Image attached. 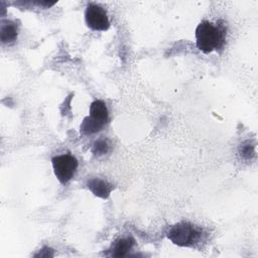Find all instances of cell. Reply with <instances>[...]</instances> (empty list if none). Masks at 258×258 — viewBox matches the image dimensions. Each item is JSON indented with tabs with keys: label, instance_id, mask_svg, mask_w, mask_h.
I'll use <instances>...</instances> for the list:
<instances>
[{
	"label": "cell",
	"instance_id": "cell-1",
	"mask_svg": "<svg viewBox=\"0 0 258 258\" xmlns=\"http://www.w3.org/2000/svg\"><path fill=\"white\" fill-rule=\"evenodd\" d=\"M227 27L222 21L216 23L202 20L196 28L197 47L204 53H210L223 48L226 42Z\"/></svg>",
	"mask_w": 258,
	"mask_h": 258
},
{
	"label": "cell",
	"instance_id": "cell-2",
	"mask_svg": "<svg viewBox=\"0 0 258 258\" xmlns=\"http://www.w3.org/2000/svg\"><path fill=\"white\" fill-rule=\"evenodd\" d=\"M203 229L188 222H180L169 228L167 238L180 247H194L203 238Z\"/></svg>",
	"mask_w": 258,
	"mask_h": 258
},
{
	"label": "cell",
	"instance_id": "cell-3",
	"mask_svg": "<svg viewBox=\"0 0 258 258\" xmlns=\"http://www.w3.org/2000/svg\"><path fill=\"white\" fill-rule=\"evenodd\" d=\"M51 164L58 181L62 184H66L74 177L79 162L74 155L66 153L52 157Z\"/></svg>",
	"mask_w": 258,
	"mask_h": 258
},
{
	"label": "cell",
	"instance_id": "cell-4",
	"mask_svg": "<svg viewBox=\"0 0 258 258\" xmlns=\"http://www.w3.org/2000/svg\"><path fill=\"white\" fill-rule=\"evenodd\" d=\"M85 20L88 27L94 31H106L110 27L107 11L95 3L88 4L85 11Z\"/></svg>",
	"mask_w": 258,
	"mask_h": 258
},
{
	"label": "cell",
	"instance_id": "cell-5",
	"mask_svg": "<svg viewBox=\"0 0 258 258\" xmlns=\"http://www.w3.org/2000/svg\"><path fill=\"white\" fill-rule=\"evenodd\" d=\"M88 118L100 127L104 128L109 121V111L105 102L102 100H95L92 102L90 106V115Z\"/></svg>",
	"mask_w": 258,
	"mask_h": 258
},
{
	"label": "cell",
	"instance_id": "cell-6",
	"mask_svg": "<svg viewBox=\"0 0 258 258\" xmlns=\"http://www.w3.org/2000/svg\"><path fill=\"white\" fill-rule=\"evenodd\" d=\"M87 186L96 197L102 199H107L114 188L112 183L99 177H92L88 179Z\"/></svg>",
	"mask_w": 258,
	"mask_h": 258
},
{
	"label": "cell",
	"instance_id": "cell-7",
	"mask_svg": "<svg viewBox=\"0 0 258 258\" xmlns=\"http://www.w3.org/2000/svg\"><path fill=\"white\" fill-rule=\"evenodd\" d=\"M134 244L135 240L131 236L120 238L113 244L110 255L114 257L126 256L132 250Z\"/></svg>",
	"mask_w": 258,
	"mask_h": 258
},
{
	"label": "cell",
	"instance_id": "cell-8",
	"mask_svg": "<svg viewBox=\"0 0 258 258\" xmlns=\"http://www.w3.org/2000/svg\"><path fill=\"white\" fill-rule=\"evenodd\" d=\"M18 34L17 24L10 20L2 21L0 29V38L3 43H10L16 40Z\"/></svg>",
	"mask_w": 258,
	"mask_h": 258
},
{
	"label": "cell",
	"instance_id": "cell-9",
	"mask_svg": "<svg viewBox=\"0 0 258 258\" xmlns=\"http://www.w3.org/2000/svg\"><path fill=\"white\" fill-rule=\"evenodd\" d=\"M110 149V144L108 142L107 139H104V138H100L98 139L97 141H95V143L93 144V147H92V152L95 154V155H104L106 154Z\"/></svg>",
	"mask_w": 258,
	"mask_h": 258
}]
</instances>
